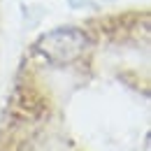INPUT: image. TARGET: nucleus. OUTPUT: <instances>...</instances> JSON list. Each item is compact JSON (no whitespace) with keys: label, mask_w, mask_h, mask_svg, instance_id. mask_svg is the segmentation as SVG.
<instances>
[{"label":"nucleus","mask_w":151,"mask_h":151,"mask_svg":"<svg viewBox=\"0 0 151 151\" xmlns=\"http://www.w3.org/2000/svg\"><path fill=\"white\" fill-rule=\"evenodd\" d=\"M88 47V37L79 28H56L37 40V51L47 60L65 65L81 56Z\"/></svg>","instance_id":"obj_1"}]
</instances>
